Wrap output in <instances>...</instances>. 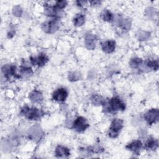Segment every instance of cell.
Segmentation results:
<instances>
[{
  "label": "cell",
  "mask_w": 159,
  "mask_h": 159,
  "mask_svg": "<svg viewBox=\"0 0 159 159\" xmlns=\"http://www.w3.org/2000/svg\"><path fill=\"white\" fill-rule=\"evenodd\" d=\"M103 109L106 112H111L113 111L125 110V104L118 97H114L111 99L108 102L102 104Z\"/></svg>",
  "instance_id": "cell-1"
},
{
  "label": "cell",
  "mask_w": 159,
  "mask_h": 159,
  "mask_svg": "<svg viewBox=\"0 0 159 159\" xmlns=\"http://www.w3.org/2000/svg\"><path fill=\"white\" fill-rule=\"evenodd\" d=\"M20 113L29 120H37L39 119L42 114L39 109L27 106L24 107L22 109Z\"/></svg>",
  "instance_id": "cell-2"
},
{
  "label": "cell",
  "mask_w": 159,
  "mask_h": 159,
  "mask_svg": "<svg viewBox=\"0 0 159 159\" xmlns=\"http://www.w3.org/2000/svg\"><path fill=\"white\" fill-rule=\"evenodd\" d=\"M123 127V121L119 119H114L109 130L108 135L111 138H116Z\"/></svg>",
  "instance_id": "cell-3"
},
{
  "label": "cell",
  "mask_w": 159,
  "mask_h": 159,
  "mask_svg": "<svg viewBox=\"0 0 159 159\" xmlns=\"http://www.w3.org/2000/svg\"><path fill=\"white\" fill-rule=\"evenodd\" d=\"M60 27V22L58 20H53L49 22H45L42 24V30L46 33H54Z\"/></svg>",
  "instance_id": "cell-4"
},
{
  "label": "cell",
  "mask_w": 159,
  "mask_h": 159,
  "mask_svg": "<svg viewBox=\"0 0 159 159\" xmlns=\"http://www.w3.org/2000/svg\"><path fill=\"white\" fill-rule=\"evenodd\" d=\"M73 127L76 132H81L89 127V124L85 118L83 117H78L73 122Z\"/></svg>",
  "instance_id": "cell-5"
},
{
  "label": "cell",
  "mask_w": 159,
  "mask_h": 159,
  "mask_svg": "<svg viewBox=\"0 0 159 159\" xmlns=\"http://www.w3.org/2000/svg\"><path fill=\"white\" fill-rule=\"evenodd\" d=\"M159 111L158 109H152L145 114L144 118L148 125L156 123L158 120Z\"/></svg>",
  "instance_id": "cell-6"
},
{
  "label": "cell",
  "mask_w": 159,
  "mask_h": 159,
  "mask_svg": "<svg viewBox=\"0 0 159 159\" xmlns=\"http://www.w3.org/2000/svg\"><path fill=\"white\" fill-rule=\"evenodd\" d=\"M43 133L42 129L39 125H34L29 130V138L34 141L39 140L42 137Z\"/></svg>",
  "instance_id": "cell-7"
},
{
  "label": "cell",
  "mask_w": 159,
  "mask_h": 159,
  "mask_svg": "<svg viewBox=\"0 0 159 159\" xmlns=\"http://www.w3.org/2000/svg\"><path fill=\"white\" fill-rule=\"evenodd\" d=\"M68 96V92L65 88H59L53 93V99L57 101H63Z\"/></svg>",
  "instance_id": "cell-8"
},
{
  "label": "cell",
  "mask_w": 159,
  "mask_h": 159,
  "mask_svg": "<svg viewBox=\"0 0 159 159\" xmlns=\"http://www.w3.org/2000/svg\"><path fill=\"white\" fill-rule=\"evenodd\" d=\"M30 61L34 65L39 66H43L46 64L48 61V57L44 53H40L39 55L35 58H30Z\"/></svg>",
  "instance_id": "cell-9"
},
{
  "label": "cell",
  "mask_w": 159,
  "mask_h": 159,
  "mask_svg": "<svg viewBox=\"0 0 159 159\" xmlns=\"http://www.w3.org/2000/svg\"><path fill=\"white\" fill-rule=\"evenodd\" d=\"M96 37L93 34H88L84 40V43L86 48L89 50H93L96 46Z\"/></svg>",
  "instance_id": "cell-10"
},
{
  "label": "cell",
  "mask_w": 159,
  "mask_h": 159,
  "mask_svg": "<svg viewBox=\"0 0 159 159\" xmlns=\"http://www.w3.org/2000/svg\"><path fill=\"white\" fill-rule=\"evenodd\" d=\"M115 48H116V42L114 40H107L102 44V50L107 53H111L113 52L115 50Z\"/></svg>",
  "instance_id": "cell-11"
},
{
  "label": "cell",
  "mask_w": 159,
  "mask_h": 159,
  "mask_svg": "<svg viewBox=\"0 0 159 159\" xmlns=\"http://www.w3.org/2000/svg\"><path fill=\"white\" fill-rule=\"evenodd\" d=\"M142 143L140 140H135L129 143L126 146V148L128 150L133 152L134 153L138 154L139 152V150L142 148Z\"/></svg>",
  "instance_id": "cell-12"
},
{
  "label": "cell",
  "mask_w": 159,
  "mask_h": 159,
  "mask_svg": "<svg viewBox=\"0 0 159 159\" xmlns=\"http://www.w3.org/2000/svg\"><path fill=\"white\" fill-rule=\"evenodd\" d=\"M2 71L4 75V76L7 78H9L11 76L15 75L16 66L14 65H4L2 67Z\"/></svg>",
  "instance_id": "cell-13"
},
{
  "label": "cell",
  "mask_w": 159,
  "mask_h": 159,
  "mask_svg": "<svg viewBox=\"0 0 159 159\" xmlns=\"http://www.w3.org/2000/svg\"><path fill=\"white\" fill-rule=\"evenodd\" d=\"M70 154L69 149L65 147L58 145L55 149V155L58 157H66L69 156Z\"/></svg>",
  "instance_id": "cell-14"
},
{
  "label": "cell",
  "mask_w": 159,
  "mask_h": 159,
  "mask_svg": "<svg viewBox=\"0 0 159 159\" xmlns=\"http://www.w3.org/2000/svg\"><path fill=\"white\" fill-rule=\"evenodd\" d=\"M29 98L34 102H39L42 101L43 96L40 91L34 90L29 94Z\"/></svg>",
  "instance_id": "cell-15"
},
{
  "label": "cell",
  "mask_w": 159,
  "mask_h": 159,
  "mask_svg": "<svg viewBox=\"0 0 159 159\" xmlns=\"http://www.w3.org/2000/svg\"><path fill=\"white\" fill-rule=\"evenodd\" d=\"M118 24L124 30H129L131 27V21L129 19L120 18L118 20Z\"/></svg>",
  "instance_id": "cell-16"
},
{
  "label": "cell",
  "mask_w": 159,
  "mask_h": 159,
  "mask_svg": "<svg viewBox=\"0 0 159 159\" xmlns=\"http://www.w3.org/2000/svg\"><path fill=\"white\" fill-rule=\"evenodd\" d=\"M91 101L92 104L95 106H99V105L102 104L105 101L104 98L101 96H99L98 94L93 95L91 98Z\"/></svg>",
  "instance_id": "cell-17"
},
{
  "label": "cell",
  "mask_w": 159,
  "mask_h": 159,
  "mask_svg": "<svg viewBox=\"0 0 159 159\" xmlns=\"http://www.w3.org/2000/svg\"><path fill=\"white\" fill-rule=\"evenodd\" d=\"M145 147L148 150H154L158 147V141L154 139H150L147 141L145 143Z\"/></svg>",
  "instance_id": "cell-18"
},
{
  "label": "cell",
  "mask_w": 159,
  "mask_h": 159,
  "mask_svg": "<svg viewBox=\"0 0 159 159\" xmlns=\"http://www.w3.org/2000/svg\"><path fill=\"white\" fill-rule=\"evenodd\" d=\"M101 19L107 22H111L113 20V14L108 10H104L101 14Z\"/></svg>",
  "instance_id": "cell-19"
},
{
  "label": "cell",
  "mask_w": 159,
  "mask_h": 159,
  "mask_svg": "<svg viewBox=\"0 0 159 159\" xmlns=\"http://www.w3.org/2000/svg\"><path fill=\"white\" fill-rule=\"evenodd\" d=\"M85 21V17L83 14H77L73 19V23L75 26H81L82 25Z\"/></svg>",
  "instance_id": "cell-20"
},
{
  "label": "cell",
  "mask_w": 159,
  "mask_h": 159,
  "mask_svg": "<svg viewBox=\"0 0 159 159\" xmlns=\"http://www.w3.org/2000/svg\"><path fill=\"white\" fill-rule=\"evenodd\" d=\"M137 37L140 40H147L150 38V34L145 30H139L136 34Z\"/></svg>",
  "instance_id": "cell-21"
},
{
  "label": "cell",
  "mask_w": 159,
  "mask_h": 159,
  "mask_svg": "<svg viewBox=\"0 0 159 159\" xmlns=\"http://www.w3.org/2000/svg\"><path fill=\"white\" fill-rule=\"evenodd\" d=\"M33 74V71L30 67L24 66L20 71V76L23 78H28Z\"/></svg>",
  "instance_id": "cell-22"
},
{
  "label": "cell",
  "mask_w": 159,
  "mask_h": 159,
  "mask_svg": "<svg viewBox=\"0 0 159 159\" xmlns=\"http://www.w3.org/2000/svg\"><path fill=\"white\" fill-rule=\"evenodd\" d=\"M142 63V60L140 58H132L129 62L130 66L133 68H137Z\"/></svg>",
  "instance_id": "cell-23"
},
{
  "label": "cell",
  "mask_w": 159,
  "mask_h": 159,
  "mask_svg": "<svg viewBox=\"0 0 159 159\" xmlns=\"http://www.w3.org/2000/svg\"><path fill=\"white\" fill-rule=\"evenodd\" d=\"M81 78V75L78 71H73L68 74V79L71 81H78Z\"/></svg>",
  "instance_id": "cell-24"
},
{
  "label": "cell",
  "mask_w": 159,
  "mask_h": 159,
  "mask_svg": "<svg viewBox=\"0 0 159 159\" xmlns=\"http://www.w3.org/2000/svg\"><path fill=\"white\" fill-rule=\"evenodd\" d=\"M146 66L153 70H157L158 68V60H148L146 62Z\"/></svg>",
  "instance_id": "cell-25"
},
{
  "label": "cell",
  "mask_w": 159,
  "mask_h": 159,
  "mask_svg": "<svg viewBox=\"0 0 159 159\" xmlns=\"http://www.w3.org/2000/svg\"><path fill=\"white\" fill-rule=\"evenodd\" d=\"M12 13L15 16L20 17L22 14V9L20 6H16L12 9Z\"/></svg>",
  "instance_id": "cell-26"
},
{
  "label": "cell",
  "mask_w": 159,
  "mask_h": 159,
  "mask_svg": "<svg viewBox=\"0 0 159 159\" xmlns=\"http://www.w3.org/2000/svg\"><path fill=\"white\" fill-rule=\"evenodd\" d=\"M66 4H67V2L66 1H58L56 2V4L54 7L56 9L60 10L61 9H63Z\"/></svg>",
  "instance_id": "cell-27"
},
{
  "label": "cell",
  "mask_w": 159,
  "mask_h": 159,
  "mask_svg": "<svg viewBox=\"0 0 159 159\" xmlns=\"http://www.w3.org/2000/svg\"><path fill=\"white\" fill-rule=\"evenodd\" d=\"M146 12H147V14L148 16H150V17L153 16V14H154V13H155L153 9V8H151V7L148 8V9H147V11H146Z\"/></svg>",
  "instance_id": "cell-28"
},
{
  "label": "cell",
  "mask_w": 159,
  "mask_h": 159,
  "mask_svg": "<svg viewBox=\"0 0 159 159\" xmlns=\"http://www.w3.org/2000/svg\"><path fill=\"white\" fill-rule=\"evenodd\" d=\"M90 3L93 6H96V5L100 4V1H91Z\"/></svg>",
  "instance_id": "cell-29"
}]
</instances>
